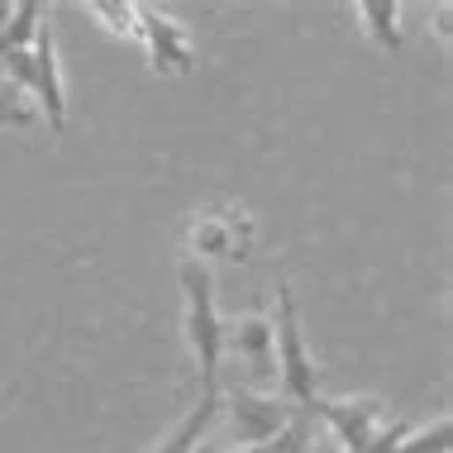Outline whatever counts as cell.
<instances>
[{
	"label": "cell",
	"instance_id": "1",
	"mask_svg": "<svg viewBox=\"0 0 453 453\" xmlns=\"http://www.w3.org/2000/svg\"><path fill=\"white\" fill-rule=\"evenodd\" d=\"M181 287H187V339L196 349V372H201V387H215L219 353H225V325H219V315H215L205 263H196V258L181 263Z\"/></svg>",
	"mask_w": 453,
	"mask_h": 453
},
{
	"label": "cell",
	"instance_id": "2",
	"mask_svg": "<svg viewBox=\"0 0 453 453\" xmlns=\"http://www.w3.org/2000/svg\"><path fill=\"white\" fill-rule=\"evenodd\" d=\"M273 339H277V377H281V391L296 396L305 411L315 406V363L305 353V339H301V320H296V296H291L287 281H277V325H273Z\"/></svg>",
	"mask_w": 453,
	"mask_h": 453
},
{
	"label": "cell",
	"instance_id": "3",
	"mask_svg": "<svg viewBox=\"0 0 453 453\" xmlns=\"http://www.w3.org/2000/svg\"><path fill=\"white\" fill-rule=\"evenodd\" d=\"M249 243H253V219L229 201H219L215 211H201L187 225V253H201V258L243 263L249 258Z\"/></svg>",
	"mask_w": 453,
	"mask_h": 453
},
{
	"label": "cell",
	"instance_id": "4",
	"mask_svg": "<svg viewBox=\"0 0 453 453\" xmlns=\"http://www.w3.org/2000/svg\"><path fill=\"white\" fill-rule=\"evenodd\" d=\"M139 24H143V48H149V67L157 77H187L196 67V53L187 43V34H181V24L173 15H157V10L139 5Z\"/></svg>",
	"mask_w": 453,
	"mask_h": 453
},
{
	"label": "cell",
	"instance_id": "5",
	"mask_svg": "<svg viewBox=\"0 0 453 453\" xmlns=\"http://www.w3.org/2000/svg\"><path fill=\"white\" fill-rule=\"evenodd\" d=\"M311 415H320L349 453H363L367 439L377 434V425H382V401L377 396H363V401H325V396H315Z\"/></svg>",
	"mask_w": 453,
	"mask_h": 453
},
{
	"label": "cell",
	"instance_id": "6",
	"mask_svg": "<svg viewBox=\"0 0 453 453\" xmlns=\"http://www.w3.org/2000/svg\"><path fill=\"white\" fill-rule=\"evenodd\" d=\"M34 96L43 101V115H48V129H53V139L67 129V110H63V77H58V48H53V24L39 19V29H34Z\"/></svg>",
	"mask_w": 453,
	"mask_h": 453
},
{
	"label": "cell",
	"instance_id": "7",
	"mask_svg": "<svg viewBox=\"0 0 453 453\" xmlns=\"http://www.w3.org/2000/svg\"><path fill=\"white\" fill-rule=\"evenodd\" d=\"M229 420H234L239 444L258 449V444H267V439L281 430V425H287V411H281V401L239 387V391H229Z\"/></svg>",
	"mask_w": 453,
	"mask_h": 453
},
{
	"label": "cell",
	"instance_id": "8",
	"mask_svg": "<svg viewBox=\"0 0 453 453\" xmlns=\"http://www.w3.org/2000/svg\"><path fill=\"white\" fill-rule=\"evenodd\" d=\"M225 349H234L239 358H249L263 387H277V363H273V325H267L263 315H249V320H234V325H229Z\"/></svg>",
	"mask_w": 453,
	"mask_h": 453
},
{
	"label": "cell",
	"instance_id": "9",
	"mask_svg": "<svg viewBox=\"0 0 453 453\" xmlns=\"http://www.w3.org/2000/svg\"><path fill=\"white\" fill-rule=\"evenodd\" d=\"M219 406H225V396H219V387H201V406H196V411L187 415V420L177 425V430H173V439H167V444L157 449V453H191V449L205 439V430L215 425Z\"/></svg>",
	"mask_w": 453,
	"mask_h": 453
},
{
	"label": "cell",
	"instance_id": "10",
	"mask_svg": "<svg viewBox=\"0 0 453 453\" xmlns=\"http://www.w3.org/2000/svg\"><path fill=\"white\" fill-rule=\"evenodd\" d=\"M358 19L367 24V34H372V39L382 43L387 53H401V29H396L401 5H396V0H363V5H358Z\"/></svg>",
	"mask_w": 453,
	"mask_h": 453
},
{
	"label": "cell",
	"instance_id": "11",
	"mask_svg": "<svg viewBox=\"0 0 453 453\" xmlns=\"http://www.w3.org/2000/svg\"><path fill=\"white\" fill-rule=\"evenodd\" d=\"M43 10L34 5V0H24V5H10V19L0 24V58L5 53H19V48L34 43V29H39Z\"/></svg>",
	"mask_w": 453,
	"mask_h": 453
},
{
	"label": "cell",
	"instance_id": "12",
	"mask_svg": "<svg viewBox=\"0 0 453 453\" xmlns=\"http://www.w3.org/2000/svg\"><path fill=\"white\" fill-rule=\"evenodd\" d=\"M91 15L105 24L110 34L139 43L143 39V24H139V5H119V0H91Z\"/></svg>",
	"mask_w": 453,
	"mask_h": 453
},
{
	"label": "cell",
	"instance_id": "13",
	"mask_svg": "<svg viewBox=\"0 0 453 453\" xmlns=\"http://www.w3.org/2000/svg\"><path fill=\"white\" fill-rule=\"evenodd\" d=\"M449 444H453V425H449V415H439L434 425H425V430L411 425V434L401 439L396 453H449Z\"/></svg>",
	"mask_w": 453,
	"mask_h": 453
},
{
	"label": "cell",
	"instance_id": "14",
	"mask_svg": "<svg viewBox=\"0 0 453 453\" xmlns=\"http://www.w3.org/2000/svg\"><path fill=\"white\" fill-rule=\"evenodd\" d=\"M34 110L24 105V91H15L10 81H0V129H24V125H34Z\"/></svg>",
	"mask_w": 453,
	"mask_h": 453
},
{
	"label": "cell",
	"instance_id": "15",
	"mask_svg": "<svg viewBox=\"0 0 453 453\" xmlns=\"http://www.w3.org/2000/svg\"><path fill=\"white\" fill-rule=\"evenodd\" d=\"M263 453H311V430L296 420V425H281V430L267 439V444H258Z\"/></svg>",
	"mask_w": 453,
	"mask_h": 453
},
{
	"label": "cell",
	"instance_id": "16",
	"mask_svg": "<svg viewBox=\"0 0 453 453\" xmlns=\"http://www.w3.org/2000/svg\"><path fill=\"white\" fill-rule=\"evenodd\" d=\"M0 63H5V72H10V87H15V91H34V53H29V48L5 53Z\"/></svg>",
	"mask_w": 453,
	"mask_h": 453
},
{
	"label": "cell",
	"instance_id": "17",
	"mask_svg": "<svg viewBox=\"0 0 453 453\" xmlns=\"http://www.w3.org/2000/svg\"><path fill=\"white\" fill-rule=\"evenodd\" d=\"M411 434V425L406 420H391V425H377V434L367 439V449L363 453H396L401 449V439Z\"/></svg>",
	"mask_w": 453,
	"mask_h": 453
},
{
	"label": "cell",
	"instance_id": "18",
	"mask_svg": "<svg viewBox=\"0 0 453 453\" xmlns=\"http://www.w3.org/2000/svg\"><path fill=\"white\" fill-rule=\"evenodd\" d=\"M191 453H215V449H211V444H201V449H191Z\"/></svg>",
	"mask_w": 453,
	"mask_h": 453
},
{
	"label": "cell",
	"instance_id": "19",
	"mask_svg": "<svg viewBox=\"0 0 453 453\" xmlns=\"http://www.w3.org/2000/svg\"><path fill=\"white\" fill-rule=\"evenodd\" d=\"M239 453H263V449H239Z\"/></svg>",
	"mask_w": 453,
	"mask_h": 453
}]
</instances>
